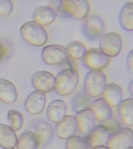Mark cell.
I'll return each instance as SVG.
<instances>
[{
    "label": "cell",
    "instance_id": "obj_1",
    "mask_svg": "<svg viewBox=\"0 0 133 149\" xmlns=\"http://www.w3.org/2000/svg\"><path fill=\"white\" fill-rule=\"evenodd\" d=\"M79 73L73 68L59 72L56 78L54 91L58 95L66 96L73 93L79 84Z\"/></svg>",
    "mask_w": 133,
    "mask_h": 149
},
{
    "label": "cell",
    "instance_id": "obj_2",
    "mask_svg": "<svg viewBox=\"0 0 133 149\" xmlns=\"http://www.w3.org/2000/svg\"><path fill=\"white\" fill-rule=\"evenodd\" d=\"M89 10L87 1L62 0L59 1L57 13L62 17L80 20L87 17Z\"/></svg>",
    "mask_w": 133,
    "mask_h": 149
},
{
    "label": "cell",
    "instance_id": "obj_3",
    "mask_svg": "<svg viewBox=\"0 0 133 149\" xmlns=\"http://www.w3.org/2000/svg\"><path fill=\"white\" fill-rule=\"evenodd\" d=\"M23 39L30 45L41 47L45 45L48 39L46 30L34 21H30L23 24L20 29Z\"/></svg>",
    "mask_w": 133,
    "mask_h": 149
},
{
    "label": "cell",
    "instance_id": "obj_4",
    "mask_svg": "<svg viewBox=\"0 0 133 149\" xmlns=\"http://www.w3.org/2000/svg\"><path fill=\"white\" fill-rule=\"evenodd\" d=\"M107 85L106 74L101 70H91L87 73L84 81L85 93L90 97L101 95Z\"/></svg>",
    "mask_w": 133,
    "mask_h": 149
},
{
    "label": "cell",
    "instance_id": "obj_5",
    "mask_svg": "<svg viewBox=\"0 0 133 149\" xmlns=\"http://www.w3.org/2000/svg\"><path fill=\"white\" fill-rule=\"evenodd\" d=\"M122 46V40L118 33L109 32L103 35L99 40V49L107 57L118 55Z\"/></svg>",
    "mask_w": 133,
    "mask_h": 149
},
{
    "label": "cell",
    "instance_id": "obj_6",
    "mask_svg": "<svg viewBox=\"0 0 133 149\" xmlns=\"http://www.w3.org/2000/svg\"><path fill=\"white\" fill-rule=\"evenodd\" d=\"M82 30L84 36L87 39L96 40L100 38L104 33V22L98 15H91L84 21Z\"/></svg>",
    "mask_w": 133,
    "mask_h": 149
},
{
    "label": "cell",
    "instance_id": "obj_7",
    "mask_svg": "<svg viewBox=\"0 0 133 149\" xmlns=\"http://www.w3.org/2000/svg\"><path fill=\"white\" fill-rule=\"evenodd\" d=\"M42 59L45 64L56 65L67 61L69 56L66 47L58 44L45 47L42 50Z\"/></svg>",
    "mask_w": 133,
    "mask_h": 149
},
{
    "label": "cell",
    "instance_id": "obj_8",
    "mask_svg": "<svg viewBox=\"0 0 133 149\" xmlns=\"http://www.w3.org/2000/svg\"><path fill=\"white\" fill-rule=\"evenodd\" d=\"M110 62V58L97 48L87 50L82 59L84 66L90 70H101L106 68Z\"/></svg>",
    "mask_w": 133,
    "mask_h": 149
},
{
    "label": "cell",
    "instance_id": "obj_9",
    "mask_svg": "<svg viewBox=\"0 0 133 149\" xmlns=\"http://www.w3.org/2000/svg\"><path fill=\"white\" fill-rule=\"evenodd\" d=\"M133 132L129 128H121L111 135L107 143L109 149H128L132 146Z\"/></svg>",
    "mask_w": 133,
    "mask_h": 149
},
{
    "label": "cell",
    "instance_id": "obj_10",
    "mask_svg": "<svg viewBox=\"0 0 133 149\" xmlns=\"http://www.w3.org/2000/svg\"><path fill=\"white\" fill-rule=\"evenodd\" d=\"M31 132L38 139L40 146H45L52 140L54 134L52 126L46 120L39 119L34 121L31 127Z\"/></svg>",
    "mask_w": 133,
    "mask_h": 149
},
{
    "label": "cell",
    "instance_id": "obj_11",
    "mask_svg": "<svg viewBox=\"0 0 133 149\" xmlns=\"http://www.w3.org/2000/svg\"><path fill=\"white\" fill-rule=\"evenodd\" d=\"M56 78L52 73L45 71L36 72L32 76L31 83L37 90L48 93L53 90L55 86Z\"/></svg>",
    "mask_w": 133,
    "mask_h": 149
},
{
    "label": "cell",
    "instance_id": "obj_12",
    "mask_svg": "<svg viewBox=\"0 0 133 149\" xmlns=\"http://www.w3.org/2000/svg\"><path fill=\"white\" fill-rule=\"evenodd\" d=\"M46 101L45 93L38 90L34 91L25 100L24 104L25 110L31 115L40 114L45 108Z\"/></svg>",
    "mask_w": 133,
    "mask_h": 149
},
{
    "label": "cell",
    "instance_id": "obj_13",
    "mask_svg": "<svg viewBox=\"0 0 133 149\" xmlns=\"http://www.w3.org/2000/svg\"><path fill=\"white\" fill-rule=\"evenodd\" d=\"M77 129L75 117L72 115H67L57 123L55 131L56 134L59 138L67 139L73 136Z\"/></svg>",
    "mask_w": 133,
    "mask_h": 149
},
{
    "label": "cell",
    "instance_id": "obj_14",
    "mask_svg": "<svg viewBox=\"0 0 133 149\" xmlns=\"http://www.w3.org/2000/svg\"><path fill=\"white\" fill-rule=\"evenodd\" d=\"M101 95L110 107H118L122 101L123 91L119 85L110 83L106 85Z\"/></svg>",
    "mask_w": 133,
    "mask_h": 149
},
{
    "label": "cell",
    "instance_id": "obj_15",
    "mask_svg": "<svg viewBox=\"0 0 133 149\" xmlns=\"http://www.w3.org/2000/svg\"><path fill=\"white\" fill-rule=\"evenodd\" d=\"M75 117L78 129L82 133L88 134L94 128L95 118L90 108L77 113Z\"/></svg>",
    "mask_w": 133,
    "mask_h": 149
},
{
    "label": "cell",
    "instance_id": "obj_16",
    "mask_svg": "<svg viewBox=\"0 0 133 149\" xmlns=\"http://www.w3.org/2000/svg\"><path fill=\"white\" fill-rule=\"evenodd\" d=\"M111 135L107 130L101 125L94 127L93 130L84 137L91 148L105 146L107 144Z\"/></svg>",
    "mask_w": 133,
    "mask_h": 149
},
{
    "label": "cell",
    "instance_id": "obj_17",
    "mask_svg": "<svg viewBox=\"0 0 133 149\" xmlns=\"http://www.w3.org/2000/svg\"><path fill=\"white\" fill-rule=\"evenodd\" d=\"M67 106L65 101L58 100L52 101L46 110V116L51 122L58 123L66 116Z\"/></svg>",
    "mask_w": 133,
    "mask_h": 149
},
{
    "label": "cell",
    "instance_id": "obj_18",
    "mask_svg": "<svg viewBox=\"0 0 133 149\" xmlns=\"http://www.w3.org/2000/svg\"><path fill=\"white\" fill-rule=\"evenodd\" d=\"M57 14L51 7L42 6L35 9L32 15L34 22L42 26L48 25L56 19Z\"/></svg>",
    "mask_w": 133,
    "mask_h": 149
},
{
    "label": "cell",
    "instance_id": "obj_19",
    "mask_svg": "<svg viewBox=\"0 0 133 149\" xmlns=\"http://www.w3.org/2000/svg\"><path fill=\"white\" fill-rule=\"evenodd\" d=\"M18 97L14 85L5 79H0V100L7 104L14 103Z\"/></svg>",
    "mask_w": 133,
    "mask_h": 149
},
{
    "label": "cell",
    "instance_id": "obj_20",
    "mask_svg": "<svg viewBox=\"0 0 133 149\" xmlns=\"http://www.w3.org/2000/svg\"><path fill=\"white\" fill-rule=\"evenodd\" d=\"M17 141L15 133L10 126L0 124V146L4 149L14 148Z\"/></svg>",
    "mask_w": 133,
    "mask_h": 149
},
{
    "label": "cell",
    "instance_id": "obj_21",
    "mask_svg": "<svg viewBox=\"0 0 133 149\" xmlns=\"http://www.w3.org/2000/svg\"><path fill=\"white\" fill-rule=\"evenodd\" d=\"M91 109L95 118L101 122L112 117L113 112L111 107L102 98L93 101Z\"/></svg>",
    "mask_w": 133,
    "mask_h": 149
},
{
    "label": "cell",
    "instance_id": "obj_22",
    "mask_svg": "<svg viewBox=\"0 0 133 149\" xmlns=\"http://www.w3.org/2000/svg\"><path fill=\"white\" fill-rule=\"evenodd\" d=\"M120 26L126 31L133 30V3L128 2L125 3L121 8L119 15Z\"/></svg>",
    "mask_w": 133,
    "mask_h": 149
},
{
    "label": "cell",
    "instance_id": "obj_23",
    "mask_svg": "<svg viewBox=\"0 0 133 149\" xmlns=\"http://www.w3.org/2000/svg\"><path fill=\"white\" fill-rule=\"evenodd\" d=\"M118 114L121 121L129 127L133 125V101L132 98L122 100L118 106Z\"/></svg>",
    "mask_w": 133,
    "mask_h": 149
},
{
    "label": "cell",
    "instance_id": "obj_24",
    "mask_svg": "<svg viewBox=\"0 0 133 149\" xmlns=\"http://www.w3.org/2000/svg\"><path fill=\"white\" fill-rule=\"evenodd\" d=\"M92 98L84 91L79 92L73 96L71 100L72 109L77 113L82 111L90 109L93 102Z\"/></svg>",
    "mask_w": 133,
    "mask_h": 149
},
{
    "label": "cell",
    "instance_id": "obj_25",
    "mask_svg": "<svg viewBox=\"0 0 133 149\" xmlns=\"http://www.w3.org/2000/svg\"><path fill=\"white\" fill-rule=\"evenodd\" d=\"M17 149H38L40 143L37 136L31 131L23 132L17 143Z\"/></svg>",
    "mask_w": 133,
    "mask_h": 149
},
{
    "label": "cell",
    "instance_id": "obj_26",
    "mask_svg": "<svg viewBox=\"0 0 133 149\" xmlns=\"http://www.w3.org/2000/svg\"><path fill=\"white\" fill-rule=\"evenodd\" d=\"M66 49L69 58L75 60L82 59L87 51L84 44L78 41L71 42Z\"/></svg>",
    "mask_w": 133,
    "mask_h": 149
},
{
    "label": "cell",
    "instance_id": "obj_27",
    "mask_svg": "<svg viewBox=\"0 0 133 149\" xmlns=\"http://www.w3.org/2000/svg\"><path fill=\"white\" fill-rule=\"evenodd\" d=\"M7 118L10 127L13 131H17L23 127L24 123V118L21 113L18 111H9Z\"/></svg>",
    "mask_w": 133,
    "mask_h": 149
},
{
    "label": "cell",
    "instance_id": "obj_28",
    "mask_svg": "<svg viewBox=\"0 0 133 149\" xmlns=\"http://www.w3.org/2000/svg\"><path fill=\"white\" fill-rule=\"evenodd\" d=\"M66 149H91L84 137L73 136L68 139Z\"/></svg>",
    "mask_w": 133,
    "mask_h": 149
},
{
    "label": "cell",
    "instance_id": "obj_29",
    "mask_svg": "<svg viewBox=\"0 0 133 149\" xmlns=\"http://www.w3.org/2000/svg\"><path fill=\"white\" fill-rule=\"evenodd\" d=\"M100 125L106 129L111 136L121 128V123L119 121L112 117L101 122Z\"/></svg>",
    "mask_w": 133,
    "mask_h": 149
},
{
    "label": "cell",
    "instance_id": "obj_30",
    "mask_svg": "<svg viewBox=\"0 0 133 149\" xmlns=\"http://www.w3.org/2000/svg\"><path fill=\"white\" fill-rule=\"evenodd\" d=\"M13 8V3L9 0H0V15L8 16L10 15Z\"/></svg>",
    "mask_w": 133,
    "mask_h": 149
},
{
    "label": "cell",
    "instance_id": "obj_31",
    "mask_svg": "<svg viewBox=\"0 0 133 149\" xmlns=\"http://www.w3.org/2000/svg\"><path fill=\"white\" fill-rule=\"evenodd\" d=\"M133 50H131L126 58V65L129 72L132 73L133 70Z\"/></svg>",
    "mask_w": 133,
    "mask_h": 149
},
{
    "label": "cell",
    "instance_id": "obj_32",
    "mask_svg": "<svg viewBox=\"0 0 133 149\" xmlns=\"http://www.w3.org/2000/svg\"><path fill=\"white\" fill-rule=\"evenodd\" d=\"M5 52V49L4 46H3V44L0 42V60L3 58Z\"/></svg>",
    "mask_w": 133,
    "mask_h": 149
},
{
    "label": "cell",
    "instance_id": "obj_33",
    "mask_svg": "<svg viewBox=\"0 0 133 149\" xmlns=\"http://www.w3.org/2000/svg\"><path fill=\"white\" fill-rule=\"evenodd\" d=\"M133 80H132L129 83V86H128V90L129 91V93L131 94L132 95H133Z\"/></svg>",
    "mask_w": 133,
    "mask_h": 149
},
{
    "label": "cell",
    "instance_id": "obj_34",
    "mask_svg": "<svg viewBox=\"0 0 133 149\" xmlns=\"http://www.w3.org/2000/svg\"><path fill=\"white\" fill-rule=\"evenodd\" d=\"M91 149H109L107 146H98L92 148Z\"/></svg>",
    "mask_w": 133,
    "mask_h": 149
},
{
    "label": "cell",
    "instance_id": "obj_35",
    "mask_svg": "<svg viewBox=\"0 0 133 149\" xmlns=\"http://www.w3.org/2000/svg\"><path fill=\"white\" fill-rule=\"evenodd\" d=\"M128 149H133V147L132 146L130 147V148H128Z\"/></svg>",
    "mask_w": 133,
    "mask_h": 149
},
{
    "label": "cell",
    "instance_id": "obj_36",
    "mask_svg": "<svg viewBox=\"0 0 133 149\" xmlns=\"http://www.w3.org/2000/svg\"><path fill=\"white\" fill-rule=\"evenodd\" d=\"M14 149V148H11V149Z\"/></svg>",
    "mask_w": 133,
    "mask_h": 149
}]
</instances>
